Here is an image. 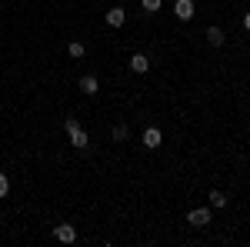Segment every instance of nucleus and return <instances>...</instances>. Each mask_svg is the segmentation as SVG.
Masks as SVG:
<instances>
[{
    "label": "nucleus",
    "mask_w": 250,
    "mask_h": 247,
    "mask_svg": "<svg viewBox=\"0 0 250 247\" xmlns=\"http://www.w3.org/2000/svg\"><path fill=\"white\" fill-rule=\"evenodd\" d=\"M54 241L74 244V241H77V227H74V224H57V227H54Z\"/></svg>",
    "instance_id": "obj_2"
},
{
    "label": "nucleus",
    "mask_w": 250,
    "mask_h": 247,
    "mask_svg": "<svg viewBox=\"0 0 250 247\" xmlns=\"http://www.w3.org/2000/svg\"><path fill=\"white\" fill-rule=\"evenodd\" d=\"M67 54H70V57H83V54H87V47H83V40H70V47H67Z\"/></svg>",
    "instance_id": "obj_10"
},
{
    "label": "nucleus",
    "mask_w": 250,
    "mask_h": 247,
    "mask_svg": "<svg viewBox=\"0 0 250 247\" xmlns=\"http://www.w3.org/2000/svg\"><path fill=\"white\" fill-rule=\"evenodd\" d=\"M97 90H100V80H97L94 74H83L80 77V94H87V97H94Z\"/></svg>",
    "instance_id": "obj_6"
},
{
    "label": "nucleus",
    "mask_w": 250,
    "mask_h": 247,
    "mask_svg": "<svg viewBox=\"0 0 250 247\" xmlns=\"http://www.w3.org/2000/svg\"><path fill=\"white\" fill-rule=\"evenodd\" d=\"M63 127H67V134H70V144H74L77 151H87V131L80 127L77 120H74V117H67V120H63Z\"/></svg>",
    "instance_id": "obj_1"
},
{
    "label": "nucleus",
    "mask_w": 250,
    "mask_h": 247,
    "mask_svg": "<svg viewBox=\"0 0 250 247\" xmlns=\"http://www.w3.org/2000/svg\"><path fill=\"white\" fill-rule=\"evenodd\" d=\"M187 224H190V227H207V224H210V210L207 207H193L190 214H187Z\"/></svg>",
    "instance_id": "obj_3"
},
{
    "label": "nucleus",
    "mask_w": 250,
    "mask_h": 247,
    "mask_svg": "<svg viewBox=\"0 0 250 247\" xmlns=\"http://www.w3.org/2000/svg\"><path fill=\"white\" fill-rule=\"evenodd\" d=\"M140 7H144L147 14H157V10H160V0H140Z\"/></svg>",
    "instance_id": "obj_13"
},
{
    "label": "nucleus",
    "mask_w": 250,
    "mask_h": 247,
    "mask_svg": "<svg viewBox=\"0 0 250 247\" xmlns=\"http://www.w3.org/2000/svg\"><path fill=\"white\" fill-rule=\"evenodd\" d=\"M160 144H164V134H160V127H147V131H144V147H147V151H157Z\"/></svg>",
    "instance_id": "obj_5"
},
{
    "label": "nucleus",
    "mask_w": 250,
    "mask_h": 247,
    "mask_svg": "<svg viewBox=\"0 0 250 247\" xmlns=\"http://www.w3.org/2000/svg\"><path fill=\"white\" fill-rule=\"evenodd\" d=\"M124 20H127V10H124V7H110V10H107V27H124Z\"/></svg>",
    "instance_id": "obj_7"
},
{
    "label": "nucleus",
    "mask_w": 250,
    "mask_h": 247,
    "mask_svg": "<svg viewBox=\"0 0 250 247\" xmlns=\"http://www.w3.org/2000/svg\"><path fill=\"white\" fill-rule=\"evenodd\" d=\"M244 27H247V30H250V14H244Z\"/></svg>",
    "instance_id": "obj_15"
},
{
    "label": "nucleus",
    "mask_w": 250,
    "mask_h": 247,
    "mask_svg": "<svg viewBox=\"0 0 250 247\" xmlns=\"http://www.w3.org/2000/svg\"><path fill=\"white\" fill-rule=\"evenodd\" d=\"M127 137H130V127H127V124H117L114 127V140H127Z\"/></svg>",
    "instance_id": "obj_12"
},
{
    "label": "nucleus",
    "mask_w": 250,
    "mask_h": 247,
    "mask_svg": "<svg viewBox=\"0 0 250 247\" xmlns=\"http://www.w3.org/2000/svg\"><path fill=\"white\" fill-rule=\"evenodd\" d=\"M210 207H227V194H220V190H210Z\"/></svg>",
    "instance_id": "obj_11"
},
{
    "label": "nucleus",
    "mask_w": 250,
    "mask_h": 247,
    "mask_svg": "<svg viewBox=\"0 0 250 247\" xmlns=\"http://www.w3.org/2000/svg\"><path fill=\"white\" fill-rule=\"evenodd\" d=\"M130 70H134V74H147V70H150V57H147V54H134V57H130Z\"/></svg>",
    "instance_id": "obj_8"
},
{
    "label": "nucleus",
    "mask_w": 250,
    "mask_h": 247,
    "mask_svg": "<svg viewBox=\"0 0 250 247\" xmlns=\"http://www.w3.org/2000/svg\"><path fill=\"white\" fill-rule=\"evenodd\" d=\"M207 40H210V47H220V44L227 40V34H224L220 27H210V30H207Z\"/></svg>",
    "instance_id": "obj_9"
},
{
    "label": "nucleus",
    "mask_w": 250,
    "mask_h": 247,
    "mask_svg": "<svg viewBox=\"0 0 250 247\" xmlns=\"http://www.w3.org/2000/svg\"><path fill=\"white\" fill-rule=\"evenodd\" d=\"M7 194H10V177L0 174V197H7Z\"/></svg>",
    "instance_id": "obj_14"
},
{
    "label": "nucleus",
    "mask_w": 250,
    "mask_h": 247,
    "mask_svg": "<svg viewBox=\"0 0 250 247\" xmlns=\"http://www.w3.org/2000/svg\"><path fill=\"white\" fill-rule=\"evenodd\" d=\"M173 14H177V20H193L197 7H193V0H177L173 3Z\"/></svg>",
    "instance_id": "obj_4"
}]
</instances>
